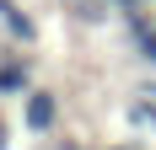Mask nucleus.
Wrapping results in <instances>:
<instances>
[{
  "instance_id": "nucleus-1",
  "label": "nucleus",
  "mask_w": 156,
  "mask_h": 150,
  "mask_svg": "<svg viewBox=\"0 0 156 150\" xmlns=\"http://www.w3.org/2000/svg\"><path fill=\"white\" fill-rule=\"evenodd\" d=\"M59 123V97L54 91H27V129L32 134H48Z\"/></svg>"
},
{
  "instance_id": "nucleus-2",
  "label": "nucleus",
  "mask_w": 156,
  "mask_h": 150,
  "mask_svg": "<svg viewBox=\"0 0 156 150\" xmlns=\"http://www.w3.org/2000/svg\"><path fill=\"white\" fill-rule=\"evenodd\" d=\"M22 86H27V59H11L0 70V97H5V91H22Z\"/></svg>"
},
{
  "instance_id": "nucleus-3",
  "label": "nucleus",
  "mask_w": 156,
  "mask_h": 150,
  "mask_svg": "<svg viewBox=\"0 0 156 150\" xmlns=\"http://www.w3.org/2000/svg\"><path fill=\"white\" fill-rule=\"evenodd\" d=\"M113 5H124V11H135V5H140V0H113Z\"/></svg>"
},
{
  "instance_id": "nucleus-4",
  "label": "nucleus",
  "mask_w": 156,
  "mask_h": 150,
  "mask_svg": "<svg viewBox=\"0 0 156 150\" xmlns=\"http://www.w3.org/2000/svg\"><path fill=\"white\" fill-rule=\"evenodd\" d=\"M0 150H5V123H0Z\"/></svg>"
},
{
  "instance_id": "nucleus-5",
  "label": "nucleus",
  "mask_w": 156,
  "mask_h": 150,
  "mask_svg": "<svg viewBox=\"0 0 156 150\" xmlns=\"http://www.w3.org/2000/svg\"><path fill=\"white\" fill-rule=\"evenodd\" d=\"M108 150H135V145H108Z\"/></svg>"
}]
</instances>
